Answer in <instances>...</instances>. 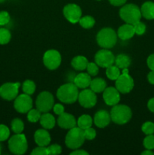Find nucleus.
<instances>
[{
    "label": "nucleus",
    "instance_id": "1",
    "mask_svg": "<svg viewBox=\"0 0 154 155\" xmlns=\"http://www.w3.org/2000/svg\"><path fill=\"white\" fill-rule=\"evenodd\" d=\"M78 87L74 83L63 84L57 89V97L61 102L65 104H72L78 99Z\"/></svg>",
    "mask_w": 154,
    "mask_h": 155
},
{
    "label": "nucleus",
    "instance_id": "2",
    "mask_svg": "<svg viewBox=\"0 0 154 155\" xmlns=\"http://www.w3.org/2000/svg\"><path fill=\"white\" fill-rule=\"evenodd\" d=\"M132 113L128 106L125 104H116L110 111V117L113 123L119 125L127 124L131 120Z\"/></svg>",
    "mask_w": 154,
    "mask_h": 155
},
{
    "label": "nucleus",
    "instance_id": "3",
    "mask_svg": "<svg viewBox=\"0 0 154 155\" xmlns=\"http://www.w3.org/2000/svg\"><path fill=\"white\" fill-rule=\"evenodd\" d=\"M119 16L127 24H134L141 18L140 9L134 4H127L119 11Z\"/></svg>",
    "mask_w": 154,
    "mask_h": 155
},
{
    "label": "nucleus",
    "instance_id": "4",
    "mask_svg": "<svg viewBox=\"0 0 154 155\" xmlns=\"http://www.w3.org/2000/svg\"><path fill=\"white\" fill-rule=\"evenodd\" d=\"M98 44L103 48H111L117 42V34L110 27H105L100 30L97 35Z\"/></svg>",
    "mask_w": 154,
    "mask_h": 155
},
{
    "label": "nucleus",
    "instance_id": "5",
    "mask_svg": "<svg viewBox=\"0 0 154 155\" xmlns=\"http://www.w3.org/2000/svg\"><path fill=\"white\" fill-rule=\"evenodd\" d=\"M84 131L79 127H73L70 129L65 138L66 145L70 149H78L85 142Z\"/></svg>",
    "mask_w": 154,
    "mask_h": 155
},
{
    "label": "nucleus",
    "instance_id": "6",
    "mask_svg": "<svg viewBox=\"0 0 154 155\" xmlns=\"http://www.w3.org/2000/svg\"><path fill=\"white\" fill-rule=\"evenodd\" d=\"M27 138L22 133L16 134L11 136L8 141V148L11 153L14 154L21 155L25 154L27 151Z\"/></svg>",
    "mask_w": 154,
    "mask_h": 155
},
{
    "label": "nucleus",
    "instance_id": "7",
    "mask_svg": "<svg viewBox=\"0 0 154 155\" xmlns=\"http://www.w3.org/2000/svg\"><path fill=\"white\" fill-rule=\"evenodd\" d=\"M116 88L122 94L129 93L134 88V80L128 74L127 68L123 69L122 74L116 80Z\"/></svg>",
    "mask_w": 154,
    "mask_h": 155
},
{
    "label": "nucleus",
    "instance_id": "8",
    "mask_svg": "<svg viewBox=\"0 0 154 155\" xmlns=\"http://www.w3.org/2000/svg\"><path fill=\"white\" fill-rule=\"evenodd\" d=\"M54 97L49 92H42L38 95L36 101V108L41 113H47L53 108Z\"/></svg>",
    "mask_w": 154,
    "mask_h": 155
},
{
    "label": "nucleus",
    "instance_id": "9",
    "mask_svg": "<svg viewBox=\"0 0 154 155\" xmlns=\"http://www.w3.org/2000/svg\"><path fill=\"white\" fill-rule=\"evenodd\" d=\"M43 63L48 69L54 71L60 65L61 55L57 50H48L44 54Z\"/></svg>",
    "mask_w": 154,
    "mask_h": 155
},
{
    "label": "nucleus",
    "instance_id": "10",
    "mask_svg": "<svg viewBox=\"0 0 154 155\" xmlns=\"http://www.w3.org/2000/svg\"><path fill=\"white\" fill-rule=\"evenodd\" d=\"M14 107L19 113L26 114L33 107V100L30 95L27 94L18 95L14 99Z\"/></svg>",
    "mask_w": 154,
    "mask_h": 155
},
{
    "label": "nucleus",
    "instance_id": "11",
    "mask_svg": "<svg viewBox=\"0 0 154 155\" xmlns=\"http://www.w3.org/2000/svg\"><path fill=\"white\" fill-rule=\"evenodd\" d=\"M95 63L101 68H107L113 64L115 62V56L110 50L104 48L96 53L95 56Z\"/></svg>",
    "mask_w": 154,
    "mask_h": 155
},
{
    "label": "nucleus",
    "instance_id": "12",
    "mask_svg": "<svg viewBox=\"0 0 154 155\" xmlns=\"http://www.w3.org/2000/svg\"><path fill=\"white\" fill-rule=\"evenodd\" d=\"M20 83H7L0 87V96L7 101L15 99L18 96Z\"/></svg>",
    "mask_w": 154,
    "mask_h": 155
},
{
    "label": "nucleus",
    "instance_id": "13",
    "mask_svg": "<svg viewBox=\"0 0 154 155\" xmlns=\"http://www.w3.org/2000/svg\"><path fill=\"white\" fill-rule=\"evenodd\" d=\"M78 101L85 108H91L97 103V95L91 89H83L79 93Z\"/></svg>",
    "mask_w": 154,
    "mask_h": 155
},
{
    "label": "nucleus",
    "instance_id": "14",
    "mask_svg": "<svg viewBox=\"0 0 154 155\" xmlns=\"http://www.w3.org/2000/svg\"><path fill=\"white\" fill-rule=\"evenodd\" d=\"M63 15L67 21L72 24L79 22L82 17V10L79 5L75 4H68L63 8Z\"/></svg>",
    "mask_w": 154,
    "mask_h": 155
},
{
    "label": "nucleus",
    "instance_id": "15",
    "mask_svg": "<svg viewBox=\"0 0 154 155\" xmlns=\"http://www.w3.org/2000/svg\"><path fill=\"white\" fill-rule=\"evenodd\" d=\"M103 98L106 104L109 106H114L120 101L119 92L116 88H106L103 93Z\"/></svg>",
    "mask_w": 154,
    "mask_h": 155
},
{
    "label": "nucleus",
    "instance_id": "16",
    "mask_svg": "<svg viewBox=\"0 0 154 155\" xmlns=\"http://www.w3.org/2000/svg\"><path fill=\"white\" fill-rule=\"evenodd\" d=\"M76 120L74 116L72 114H69L68 113L63 112L60 115H59L57 118V124L62 129H66V130H70L76 126Z\"/></svg>",
    "mask_w": 154,
    "mask_h": 155
},
{
    "label": "nucleus",
    "instance_id": "17",
    "mask_svg": "<svg viewBox=\"0 0 154 155\" xmlns=\"http://www.w3.org/2000/svg\"><path fill=\"white\" fill-rule=\"evenodd\" d=\"M111 117L110 114H109L107 110H101L97 112L94 117L95 124L99 128H104L110 124Z\"/></svg>",
    "mask_w": 154,
    "mask_h": 155
},
{
    "label": "nucleus",
    "instance_id": "18",
    "mask_svg": "<svg viewBox=\"0 0 154 155\" xmlns=\"http://www.w3.org/2000/svg\"><path fill=\"white\" fill-rule=\"evenodd\" d=\"M34 140L39 146L46 147L51 142V136L47 130L41 129L35 133Z\"/></svg>",
    "mask_w": 154,
    "mask_h": 155
},
{
    "label": "nucleus",
    "instance_id": "19",
    "mask_svg": "<svg viewBox=\"0 0 154 155\" xmlns=\"http://www.w3.org/2000/svg\"><path fill=\"white\" fill-rule=\"evenodd\" d=\"M135 34L134 33V26L130 24H125L121 26L119 28L117 32V36H119V39L122 40H128L132 38L134 35Z\"/></svg>",
    "mask_w": 154,
    "mask_h": 155
},
{
    "label": "nucleus",
    "instance_id": "20",
    "mask_svg": "<svg viewBox=\"0 0 154 155\" xmlns=\"http://www.w3.org/2000/svg\"><path fill=\"white\" fill-rule=\"evenodd\" d=\"M91 81V78L88 73H81L75 76L73 83L79 89H86L90 86Z\"/></svg>",
    "mask_w": 154,
    "mask_h": 155
},
{
    "label": "nucleus",
    "instance_id": "21",
    "mask_svg": "<svg viewBox=\"0 0 154 155\" xmlns=\"http://www.w3.org/2000/svg\"><path fill=\"white\" fill-rule=\"evenodd\" d=\"M141 15L147 20L154 19V2H146L143 3L140 8Z\"/></svg>",
    "mask_w": 154,
    "mask_h": 155
},
{
    "label": "nucleus",
    "instance_id": "22",
    "mask_svg": "<svg viewBox=\"0 0 154 155\" xmlns=\"http://www.w3.org/2000/svg\"><path fill=\"white\" fill-rule=\"evenodd\" d=\"M39 120H40V124L42 125V127L45 130H51V129L54 128L55 126L56 121L54 116L48 112L41 115Z\"/></svg>",
    "mask_w": 154,
    "mask_h": 155
},
{
    "label": "nucleus",
    "instance_id": "23",
    "mask_svg": "<svg viewBox=\"0 0 154 155\" xmlns=\"http://www.w3.org/2000/svg\"><path fill=\"white\" fill-rule=\"evenodd\" d=\"M88 64L87 58L84 56L79 55L73 58L71 61L72 67L76 71H84L87 68V65Z\"/></svg>",
    "mask_w": 154,
    "mask_h": 155
},
{
    "label": "nucleus",
    "instance_id": "24",
    "mask_svg": "<svg viewBox=\"0 0 154 155\" xmlns=\"http://www.w3.org/2000/svg\"><path fill=\"white\" fill-rule=\"evenodd\" d=\"M90 88L95 93H100L101 92H104V89L107 88V83L104 79L95 78L91 81Z\"/></svg>",
    "mask_w": 154,
    "mask_h": 155
},
{
    "label": "nucleus",
    "instance_id": "25",
    "mask_svg": "<svg viewBox=\"0 0 154 155\" xmlns=\"http://www.w3.org/2000/svg\"><path fill=\"white\" fill-rule=\"evenodd\" d=\"M115 64L119 69H125L128 68L131 64V58L129 56L125 54H120L115 58Z\"/></svg>",
    "mask_w": 154,
    "mask_h": 155
},
{
    "label": "nucleus",
    "instance_id": "26",
    "mask_svg": "<svg viewBox=\"0 0 154 155\" xmlns=\"http://www.w3.org/2000/svg\"><path fill=\"white\" fill-rule=\"evenodd\" d=\"M92 124H93V120H92L91 117L87 114L82 115L77 121L78 127L83 130L89 128V127H91Z\"/></svg>",
    "mask_w": 154,
    "mask_h": 155
},
{
    "label": "nucleus",
    "instance_id": "27",
    "mask_svg": "<svg viewBox=\"0 0 154 155\" xmlns=\"http://www.w3.org/2000/svg\"><path fill=\"white\" fill-rule=\"evenodd\" d=\"M120 74V69L116 65H110L107 67L106 70V75L111 80H116Z\"/></svg>",
    "mask_w": 154,
    "mask_h": 155
},
{
    "label": "nucleus",
    "instance_id": "28",
    "mask_svg": "<svg viewBox=\"0 0 154 155\" xmlns=\"http://www.w3.org/2000/svg\"><path fill=\"white\" fill-rule=\"evenodd\" d=\"M80 25L85 29H90L94 27L95 24V20L93 17L86 15V16L81 17L80 20L79 21Z\"/></svg>",
    "mask_w": 154,
    "mask_h": 155
},
{
    "label": "nucleus",
    "instance_id": "29",
    "mask_svg": "<svg viewBox=\"0 0 154 155\" xmlns=\"http://www.w3.org/2000/svg\"><path fill=\"white\" fill-rule=\"evenodd\" d=\"M22 89L24 92L27 95H33L36 91V84L33 81L30 80H25L22 85Z\"/></svg>",
    "mask_w": 154,
    "mask_h": 155
},
{
    "label": "nucleus",
    "instance_id": "30",
    "mask_svg": "<svg viewBox=\"0 0 154 155\" xmlns=\"http://www.w3.org/2000/svg\"><path fill=\"white\" fill-rule=\"evenodd\" d=\"M11 130L16 134H19V133H22L23 130L24 129V122L21 120L19 118H15L11 121Z\"/></svg>",
    "mask_w": 154,
    "mask_h": 155
},
{
    "label": "nucleus",
    "instance_id": "31",
    "mask_svg": "<svg viewBox=\"0 0 154 155\" xmlns=\"http://www.w3.org/2000/svg\"><path fill=\"white\" fill-rule=\"evenodd\" d=\"M41 117V112L36 109H30L27 112V119L30 122L36 123L40 120Z\"/></svg>",
    "mask_w": 154,
    "mask_h": 155
},
{
    "label": "nucleus",
    "instance_id": "32",
    "mask_svg": "<svg viewBox=\"0 0 154 155\" xmlns=\"http://www.w3.org/2000/svg\"><path fill=\"white\" fill-rule=\"evenodd\" d=\"M11 35L8 29L0 28V44L1 45L8 43L9 41L11 40Z\"/></svg>",
    "mask_w": 154,
    "mask_h": 155
},
{
    "label": "nucleus",
    "instance_id": "33",
    "mask_svg": "<svg viewBox=\"0 0 154 155\" xmlns=\"http://www.w3.org/2000/svg\"><path fill=\"white\" fill-rule=\"evenodd\" d=\"M143 146L146 149L152 150L154 149V136L152 134L147 135L146 138L143 139Z\"/></svg>",
    "mask_w": 154,
    "mask_h": 155
},
{
    "label": "nucleus",
    "instance_id": "34",
    "mask_svg": "<svg viewBox=\"0 0 154 155\" xmlns=\"http://www.w3.org/2000/svg\"><path fill=\"white\" fill-rule=\"evenodd\" d=\"M10 136V130L5 125L0 124V142L5 141Z\"/></svg>",
    "mask_w": 154,
    "mask_h": 155
},
{
    "label": "nucleus",
    "instance_id": "35",
    "mask_svg": "<svg viewBox=\"0 0 154 155\" xmlns=\"http://www.w3.org/2000/svg\"><path fill=\"white\" fill-rule=\"evenodd\" d=\"M86 70H87L88 74L90 76H97L99 72L98 65L96 63H93V62L88 64Z\"/></svg>",
    "mask_w": 154,
    "mask_h": 155
},
{
    "label": "nucleus",
    "instance_id": "36",
    "mask_svg": "<svg viewBox=\"0 0 154 155\" xmlns=\"http://www.w3.org/2000/svg\"><path fill=\"white\" fill-rule=\"evenodd\" d=\"M142 131L146 135H151L154 133V124L152 122H146L143 124Z\"/></svg>",
    "mask_w": 154,
    "mask_h": 155
},
{
    "label": "nucleus",
    "instance_id": "37",
    "mask_svg": "<svg viewBox=\"0 0 154 155\" xmlns=\"http://www.w3.org/2000/svg\"><path fill=\"white\" fill-rule=\"evenodd\" d=\"M134 29V33L137 35H143L146 31V25L143 23L138 21L136 24H133Z\"/></svg>",
    "mask_w": 154,
    "mask_h": 155
},
{
    "label": "nucleus",
    "instance_id": "38",
    "mask_svg": "<svg viewBox=\"0 0 154 155\" xmlns=\"http://www.w3.org/2000/svg\"><path fill=\"white\" fill-rule=\"evenodd\" d=\"M47 148H48V154L55 155L60 154V153L62 152L61 147L59 145H57V144H54V145H50V146L48 147Z\"/></svg>",
    "mask_w": 154,
    "mask_h": 155
},
{
    "label": "nucleus",
    "instance_id": "39",
    "mask_svg": "<svg viewBox=\"0 0 154 155\" xmlns=\"http://www.w3.org/2000/svg\"><path fill=\"white\" fill-rule=\"evenodd\" d=\"M83 131H84V136L85 139H88V140H92V139H94L96 137V131H95L93 128H91V127L85 129V130H84Z\"/></svg>",
    "mask_w": 154,
    "mask_h": 155
},
{
    "label": "nucleus",
    "instance_id": "40",
    "mask_svg": "<svg viewBox=\"0 0 154 155\" xmlns=\"http://www.w3.org/2000/svg\"><path fill=\"white\" fill-rule=\"evenodd\" d=\"M10 21V15L7 12H0V26L5 25Z\"/></svg>",
    "mask_w": 154,
    "mask_h": 155
},
{
    "label": "nucleus",
    "instance_id": "41",
    "mask_svg": "<svg viewBox=\"0 0 154 155\" xmlns=\"http://www.w3.org/2000/svg\"><path fill=\"white\" fill-rule=\"evenodd\" d=\"M32 155H48V148L44 146H39L34 148L31 152Z\"/></svg>",
    "mask_w": 154,
    "mask_h": 155
},
{
    "label": "nucleus",
    "instance_id": "42",
    "mask_svg": "<svg viewBox=\"0 0 154 155\" xmlns=\"http://www.w3.org/2000/svg\"><path fill=\"white\" fill-rule=\"evenodd\" d=\"M53 110H54V112L56 114L60 115L64 112V107L62 104H56L53 106Z\"/></svg>",
    "mask_w": 154,
    "mask_h": 155
},
{
    "label": "nucleus",
    "instance_id": "43",
    "mask_svg": "<svg viewBox=\"0 0 154 155\" xmlns=\"http://www.w3.org/2000/svg\"><path fill=\"white\" fill-rule=\"evenodd\" d=\"M147 65L148 68L151 71H154V54H151L147 58Z\"/></svg>",
    "mask_w": 154,
    "mask_h": 155
},
{
    "label": "nucleus",
    "instance_id": "44",
    "mask_svg": "<svg viewBox=\"0 0 154 155\" xmlns=\"http://www.w3.org/2000/svg\"><path fill=\"white\" fill-rule=\"evenodd\" d=\"M126 1L127 0H109L110 4L113 5L114 6L123 5L126 2Z\"/></svg>",
    "mask_w": 154,
    "mask_h": 155
},
{
    "label": "nucleus",
    "instance_id": "45",
    "mask_svg": "<svg viewBox=\"0 0 154 155\" xmlns=\"http://www.w3.org/2000/svg\"><path fill=\"white\" fill-rule=\"evenodd\" d=\"M70 154H72V155H88V153L87 151H85V150L75 149V151H73L72 152H71Z\"/></svg>",
    "mask_w": 154,
    "mask_h": 155
},
{
    "label": "nucleus",
    "instance_id": "46",
    "mask_svg": "<svg viewBox=\"0 0 154 155\" xmlns=\"http://www.w3.org/2000/svg\"><path fill=\"white\" fill-rule=\"evenodd\" d=\"M147 107L150 111L153 112L154 113V98L149 100V101H148L147 103Z\"/></svg>",
    "mask_w": 154,
    "mask_h": 155
},
{
    "label": "nucleus",
    "instance_id": "47",
    "mask_svg": "<svg viewBox=\"0 0 154 155\" xmlns=\"http://www.w3.org/2000/svg\"><path fill=\"white\" fill-rule=\"evenodd\" d=\"M147 79H148V81L149 82V83L154 85V71H150V72L148 74Z\"/></svg>",
    "mask_w": 154,
    "mask_h": 155
},
{
    "label": "nucleus",
    "instance_id": "48",
    "mask_svg": "<svg viewBox=\"0 0 154 155\" xmlns=\"http://www.w3.org/2000/svg\"><path fill=\"white\" fill-rule=\"evenodd\" d=\"M142 155H153L154 153L152 152L151 150H149V149H146V151H143V152L141 153Z\"/></svg>",
    "mask_w": 154,
    "mask_h": 155
},
{
    "label": "nucleus",
    "instance_id": "49",
    "mask_svg": "<svg viewBox=\"0 0 154 155\" xmlns=\"http://www.w3.org/2000/svg\"><path fill=\"white\" fill-rule=\"evenodd\" d=\"M0 151H1V147H0Z\"/></svg>",
    "mask_w": 154,
    "mask_h": 155
},
{
    "label": "nucleus",
    "instance_id": "50",
    "mask_svg": "<svg viewBox=\"0 0 154 155\" xmlns=\"http://www.w3.org/2000/svg\"><path fill=\"white\" fill-rule=\"evenodd\" d=\"M98 1H100V0H98Z\"/></svg>",
    "mask_w": 154,
    "mask_h": 155
}]
</instances>
